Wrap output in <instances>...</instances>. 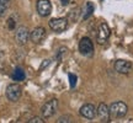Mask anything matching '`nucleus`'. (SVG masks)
I'll return each instance as SVG.
<instances>
[{
    "label": "nucleus",
    "mask_w": 133,
    "mask_h": 123,
    "mask_svg": "<svg viewBox=\"0 0 133 123\" xmlns=\"http://www.w3.org/2000/svg\"><path fill=\"white\" fill-rule=\"evenodd\" d=\"M66 51H68V49H66V48H64V47H62L61 49H59V52H58V56H57V59H58V60H62L63 56H64V54L66 53Z\"/></svg>",
    "instance_id": "nucleus-18"
},
{
    "label": "nucleus",
    "mask_w": 133,
    "mask_h": 123,
    "mask_svg": "<svg viewBox=\"0 0 133 123\" xmlns=\"http://www.w3.org/2000/svg\"><path fill=\"white\" fill-rule=\"evenodd\" d=\"M61 3H62V5H64V6H65V5L69 4V0H61Z\"/></svg>",
    "instance_id": "nucleus-22"
},
{
    "label": "nucleus",
    "mask_w": 133,
    "mask_h": 123,
    "mask_svg": "<svg viewBox=\"0 0 133 123\" xmlns=\"http://www.w3.org/2000/svg\"><path fill=\"white\" fill-rule=\"evenodd\" d=\"M96 114H97V117L100 118L101 122H104V123L110 122V116H111V113H110V107L106 104L101 102V104L97 106Z\"/></svg>",
    "instance_id": "nucleus-10"
},
{
    "label": "nucleus",
    "mask_w": 133,
    "mask_h": 123,
    "mask_svg": "<svg viewBox=\"0 0 133 123\" xmlns=\"http://www.w3.org/2000/svg\"><path fill=\"white\" fill-rule=\"evenodd\" d=\"M10 6V0H0V17L5 16Z\"/></svg>",
    "instance_id": "nucleus-14"
},
{
    "label": "nucleus",
    "mask_w": 133,
    "mask_h": 123,
    "mask_svg": "<svg viewBox=\"0 0 133 123\" xmlns=\"http://www.w3.org/2000/svg\"><path fill=\"white\" fill-rule=\"evenodd\" d=\"M127 112H128V107L122 101L112 102L111 106H110V113L115 118H122V117H124L127 114Z\"/></svg>",
    "instance_id": "nucleus-1"
},
{
    "label": "nucleus",
    "mask_w": 133,
    "mask_h": 123,
    "mask_svg": "<svg viewBox=\"0 0 133 123\" xmlns=\"http://www.w3.org/2000/svg\"><path fill=\"white\" fill-rule=\"evenodd\" d=\"M11 78H12V80H15V81H24L25 78H26V74H25V71L22 70L21 68H15Z\"/></svg>",
    "instance_id": "nucleus-13"
},
{
    "label": "nucleus",
    "mask_w": 133,
    "mask_h": 123,
    "mask_svg": "<svg viewBox=\"0 0 133 123\" xmlns=\"http://www.w3.org/2000/svg\"><path fill=\"white\" fill-rule=\"evenodd\" d=\"M49 63H51V60H49V59H46V60H43L42 65H41V68H39V70H43V68H44V66H48V65H49Z\"/></svg>",
    "instance_id": "nucleus-21"
},
{
    "label": "nucleus",
    "mask_w": 133,
    "mask_h": 123,
    "mask_svg": "<svg viewBox=\"0 0 133 123\" xmlns=\"http://www.w3.org/2000/svg\"><path fill=\"white\" fill-rule=\"evenodd\" d=\"M69 83H70V87L71 89H74L76 85V80H78V78H76V75H74V74H69Z\"/></svg>",
    "instance_id": "nucleus-16"
},
{
    "label": "nucleus",
    "mask_w": 133,
    "mask_h": 123,
    "mask_svg": "<svg viewBox=\"0 0 133 123\" xmlns=\"http://www.w3.org/2000/svg\"><path fill=\"white\" fill-rule=\"evenodd\" d=\"M29 123H44V119H42L41 117H32L31 119H29Z\"/></svg>",
    "instance_id": "nucleus-19"
},
{
    "label": "nucleus",
    "mask_w": 133,
    "mask_h": 123,
    "mask_svg": "<svg viewBox=\"0 0 133 123\" xmlns=\"http://www.w3.org/2000/svg\"><path fill=\"white\" fill-rule=\"evenodd\" d=\"M36 8H37L38 15L42 17H47L52 12V4L49 0H37Z\"/></svg>",
    "instance_id": "nucleus-8"
},
{
    "label": "nucleus",
    "mask_w": 133,
    "mask_h": 123,
    "mask_svg": "<svg viewBox=\"0 0 133 123\" xmlns=\"http://www.w3.org/2000/svg\"><path fill=\"white\" fill-rule=\"evenodd\" d=\"M49 27L57 33L64 32L68 27V20L65 17H57V19H52L49 21Z\"/></svg>",
    "instance_id": "nucleus-7"
},
{
    "label": "nucleus",
    "mask_w": 133,
    "mask_h": 123,
    "mask_svg": "<svg viewBox=\"0 0 133 123\" xmlns=\"http://www.w3.org/2000/svg\"><path fill=\"white\" fill-rule=\"evenodd\" d=\"M92 12H94V4L92 3H88L86 4V8H85V14H84V16H83V19L86 20V19H89L91 15H92Z\"/></svg>",
    "instance_id": "nucleus-15"
},
{
    "label": "nucleus",
    "mask_w": 133,
    "mask_h": 123,
    "mask_svg": "<svg viewBox=\"0 0 133 123\" xmlns=\"http://www.w3.org/2000/svg\"><path fill=\"white\" fill-rule=\"evenodd\" d=\"M79 52L84 57H91L94 54V43L89 37H83L79 42Z\"/></svg>",
    "instance_id": "nucleus-2"
},
{
    "label": "nucleus",
    "mask_w": 133,
    "mask_h": 123,
    "mask_svg": "<svg viewBox=\"0 0 133 123\" xmlns=\"http://www.w3.org/2000/svg\"><path fill=\"white\" fill-rule=\"evenodd\" d=\"M30 37H31V35H30V31L26 26H20V27H17L16 32H15V41H16L17 44H20V46L26 44Z\"/></svg>",
    "instance_id": "nucleus-6"
},
{
    "label": "nucleus",
    "mask_w": 133,
    "mask_h": 123,
    "mask_svg": "<svg viewBox=\"0 0 133 123\" xmlns=\"http://www.w3.org/2000/svg\"><path fill=\"white\" fill-rule=\"evenodd\" d=\"M57 108H58V100L52 99L47 101L46 104L43 105L42 110H41L43 118H51L53 114L57 112Z\"/></svg>",
    "instance_id": "nucleus-3"
},
{
    "label": "nucleus",
    "mask_w": 133,
    "mask_h": 123,
    "mask_svg": "<svg viewBox=\"0 0 133 123\" xmlns=\"http://www.w3.org/2000/svg\"><path fill=\"white\" fill-rule=\"evenodd\" d=\"M46 37V30L43 27H36L31 33V41L33 43H41Z\"/></svg>",
    "instance_id": "nucleus-12"
},
{
    "label": "nucleus",
    "mask_w": 133,
    "mask_h": 123,
    "mask_svg": "<svg viewBox=\"0 0 133 123\" xmlns=\"http://www.w3.org/2000/svg\"><path fill=\"white\" fill-rule=\"evenodd\" d=\"M110 35H111V30H110L109 25L106 22H102L99 26V30L96 33V42L99 44H105L110 38Z\"/></svg>",
    "instance_id": "nucleus-5"
},
{
    "label": "nucleus",
    "mask_w": 133,
    "mask_h": 123,
    "mask_svg": "<svg viewBox=\"0 0 133 123\" xmlns=\"http://www.w3.org/2000/svg\"><path fill=\"white\" fill-rule=\"evenodd\" d=\"M115 70L119 73V74H129L132 70V63L128 60H123V59H118L115 62Z\"/></svg>",
    "instance_id": "nucleus-11"
},
{
    "label": "nucleus",
    "mask_w": 133,
    "mask_h": 123,
    "mask_svg": "<svg viewBox=\"0 0 133 123\" xmlns=\"http://www.w3.org/2000/svg\"><path fill=\"white\" fill-rule=\"evenodd\" d=\"M58 123H69L71 122V117L70 116H62V117H59V119L57 121Z\"/></svg>",
    "instance_id": "nucleus-17"
},
{
    "label": "nucleus",
    "mask_w": 133,
    "mask_h": 123,
    "mask_svg": "<svg viewBox=\"0 0 133 123\" xmlns=\"http://www.w3.org/2000/svg\"><path fill=\"white\" fill-rule=\"evenodd\" d=\"M15 24H16V22L14 21V19H12V17H9V20H8V27H9L10 30H14Z\"/></svg>",
    "instance_id": "nucleus-20"
},
{
    "label": "nucleus",
    "mask_w": 133,
    "mask_h": 123,
    "mask_svg": "<svg viewBox=\"0 0 133 123\" xmlns=\"http://www.w3.org/2000/svg\"><path fill=\"white\" fill-rule=\"evenodd\" d=\"M79 112H80V114L84 118L89 119V121H91V119H94L96 117V108L92 104L83 105L80 107V110H79Z\"/></svg>",
    "instance_id": "nucleus-9"
},
{
    "label": "nucleus",
    "mask_w": 133,
    "mask_h": 123,
    "mask_svg": "<svg viewBox=\"0 0 133 123\" xmlns=\"http://www.w3.org/2000/svg\"><path fill=\"white\" fill-rule=\"evenodd\" d=\"M6 97L8 100H10L11 102H16L19 101L20 97H21V94H22V89L21 86L17 85V84H10L6 87Z\"/></svg>",
    "instance_id": "nucleus-4"
}]
</instances>
